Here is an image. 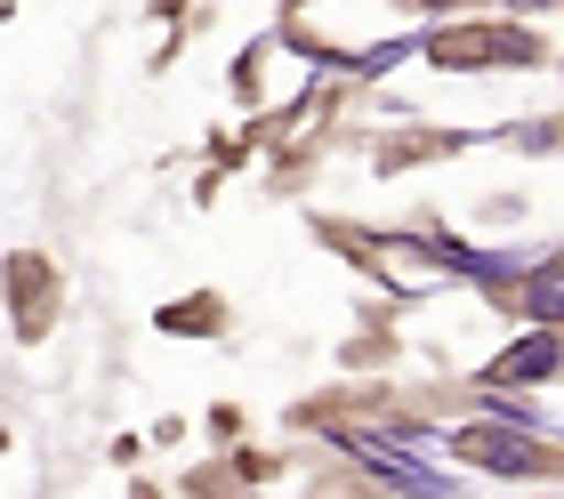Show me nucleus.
<instances>
[{
    "mask_svg": "<svg viewBox=\"0 0 564 499\" xmlns=\"http://www.w3.org/2000/svg\"><path fill=\"white\" fill-rule=\"evenodd\" d=\"M532 306H541V314H564V267H556V274H541V291H532Z\"/></svg>",
    "mask_w": 564,
    "mask_h": 499,
    "instance_id": "2",
    "label": "nucleus"
},
{
    "mask_svg": "<svg viewBox=\"0 0 564 499\" xmlns=\"http://www.w3.org/2000/svg\"><path fill=\"white\" fill-rule=\"evenodd\" d=\"M549 362H556V347H549V338H532V347H517V355L500 362V371L517 379V371H549Z\"/></svg>",
    "mask_w": 564,
    "mask_h": 499,
    "instance_id": "1",
    "label": "nucleus"
}]
</instances>
